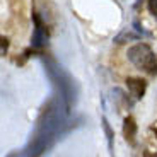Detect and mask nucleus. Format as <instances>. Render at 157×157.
<instances>
[{
    "instance_id": "obj_5",
    "label": "nucleus",
    "mask_w": 157,
    "mask_h": 157,
    "mask_svg": "<svg viewBox=\"0 0 157 157\" xmlns=\"http://www.w3.org/2000/svg\"><path fill=\"white\" fill-rule=\"evenodd\" d=\"M149 10H150V14L157 19V0H149Z\"/></svg>"
},
{
    "instance_id": "obj_7",
    "label": "nucleus",
    "mask_w": 157,
    "mask_h": 157,
    "mask_svg": "<svg viewBox=\"0 0 157 157\" xmlns=\"http://www.w3.org/2000/svg\"><path fill=\"white\" fill-rule=\"evenodd\" d=\"M150 130H152L154 133H155V137H157V120L152 123V125H150Z\"/></svg>"
},
{
    "instance_id": "obj_1",
    "label": "nucleus",
    "mask_w": 157,
    "mask_h": 157,
    "mask_svg": "<svg viewBox=\"0 0 157 157\" xmlns=\"http://www.w3.org/2000/svg\"><path fill=\"white\" fill-rule=\"evenodd\" d=\"M128 60L133 63L138 70H144L150 75L157 74V55L152 48L145 43H138L135 46L128 48Z\"/></svg>"
},
{
    "instance_id": "obj_6",
    "label": "nucleus",
    "mask_w": 157,
    "mask_h": 157,
    "mask_svg": "<svg viewBox=\"0 0 157 157\" xmlns=\"http://www.w3.org/2000/svg\"><path fill=\"white\" fill-rule=\"evenodd\" d=\"M7 46H9V39H7V38H2V55H5Z\"/></svg>"
},
{
    "instance_id": "obj_2",
    "label": "nucleus",
    "mask_w": 157,
    "mask_h": 157,
    "mask_svg": "<svg viewBox=\"0 0 157 157\" xmlns=\"http://www.w3.org/2000/svg\"><path fill=\"white\" fill-rule=\"evenodd\" d=\"M34 34H33V46L34 48H43L46 46L48 43V33H46V28L43 26L41 19L38 17V14H34Z\"/></svg>"
},
{
    "instance_id": "obj_4",
    "label": "nucleus",
    "mask_w": 157,
    "mask_h": 157,
    "mask_svg": "<svg viewBox=\"0 0 157 157\" xmlns=\"http://www.w3.org/2000/svg\"><path fill=\"white\" fill-rule=\"evenodd\" d=\"M123 135H125L126 142L133 145L135 144V135H137V123H135L133 116H126L123 121Z\"/></svg>"
},
{
    "instance_id": "obj_3",
    "label": "nucleus",
    "mask_w": 157,
    "mask_h": 157,
    "mask_svg": "<svg viewBox=\"0 0 157 157\" xmlns=\"http://www.w3.org/2000/svg\"><path fill=\"white\" fill-rule=\"evenodd\" d=\"M126 87H128L130 94L133 96L135 99H142L144 94H145L147 82L144 78H138V77H128L126 78Z\"/></svg>"
},
{
    "instance_id": "obj_8",
    "label": "nucleus",
    "mask_w": 157,
    "mask_h": 157,
    "mask_svg": "<svg viewBox=\"0 0 157 157\" xmlns=\"http://www.w3.org/2000/svg\"><path fill=\"white\" fill-rule=\"evenodd\" d=\"M144 157H157V154H152V152H144Z\"/></svg>"
}]
</instances>
